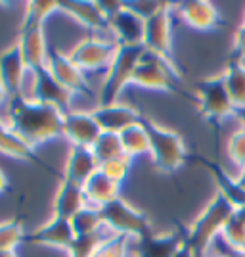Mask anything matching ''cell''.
<instances>
[{
	"mask_svg": "<svg viewBox=\"0 0 245 257\" xmlns=\"http://www.w3.org/2000/svg\"><path fill=\"white\" fill-rule=\"evenodd\" d=\"M64 111L43 102H25L12 98L6 106L4 121L33 150L44 142L64 135Z\"/></svg>",
	"mask_w": 245,
	"mask_h": 257,
	"instance_id": "6da1fadb",
	"label": "cell"
},
{
	"mask_svg": "<svg viewBox=\"0 0 245 257\" xmlns=\"http://www.w3.org/2000/svg\"><path fill=\"white\" fill-rule=\"evenodd\" d=\"M234 211V205L222 194L216 192L213 200L207 204V207L199 213V217L190 225L188 234L184 236V242L195 251V255L203 257L211 247L214 238L222 234V228L232 219Z\"/></svg>",
	"mask_w": 245,
	"mask_h": 257,
	"instance_id": "7a4b0ae2",
	"label": "cell"
},
{
	"mask_svg": "<svg viewBox=\"0 0 245 257\" xmlns=\"http://www.w3.org/2000/svg\"><path fill=\"white\" fill-rule=\"evenodd\" d=\"M144 52L142 46H119L111 65L106 69L104 81L98 90V104H115L123 94V90L130 85L134 69Z\"/></svg>",
	"mask_w": 245,
	"mask_h": 257,
	"instance_id": "3957f363",
	"label": "cell"
},
{
	"mask_svg": "<svg viewBox=\"0 0 245 257\" xmlns=\"http://www.w3.org/2000/svg\"><path fill=\"white\" fill-rule=\"evenodd\" d=\"M100 215H102V223L109 234L125 236V238H132L138 240L144 238L146 234L151 232L146 215L140 213L136 207L128 204L125 198H115L113 202L100 207Z\"/></svg>",
	"mask_w": 245,
	"mask_h": 257,
	"instance_id": "277c9868",
	"label": "cell"
},
{
	"mask_svg": "<svg viewBox=\"0 0 245 257\" xmlns=\"http://www.w3.org/2000/svg\"><path fill=\"white\" fill-rule=\"evenodd\" d=\"M149 131V158L159 171H176L186 160V146L178 133L146 121Z\"/></svg>",
	"mask_w": 245,
	"mask_h": 257,
	"instance_id": "5b68a950",
	"label": "cell"
},
{
	"mask_svg": "<svg viewBox=\"0 0 245 257\" xmlns=\"http://www.w3.org/2000/svg\"><path fill=\"white\" fill-rule=\"evenodd\" d=\"M176 79H178V73L172 60L144 50L134 69L130 85L142 86L148 90H172L176 85Z\"/></svg>",
	"mask_w": 245,
	"mask_h": 257,
	"instance_id": "8992f818",
	"label": "cell"
},
{
	"mask_svg": "<svg viewBox=\"0 0 245 257\" xmlns=\"http://www.w3.org/2000/svg\"><path fill=\"white\" fill-rule=\"evenodd\" d=\"M119 44L115 43L111 35H88L71 48L69 58L85 73H88V71L107 69L113 62Z\"/></svg>",
	"mask_w": 245,
	"mask_h": 257,
	"instance_id": "52a82bcc",
	"label": "cell"
},
{
	"mask_svg": "<svg viewBox=\"0 0 245 257\" xmlns=\"http://www.w3.org/2000/svg\"><path fill=\"white\" fill-rule=\"evenodd\" d=\"M197 106L201 113L209 119H226L235 117V106L224 86L222 75L205 79L197 86Z\"/></svg>",
	"mask_w": 245,
	"mask_h": 257,
	"instance_id": "ba28073f",
	"label": "cell"
},
{
	"mask_svg": "<svg viewBox=\"0 0 245 257\" xmlns=\"http://www.w3.org/2000/svg\"><path fill=\"white\" fill-rule=\"evenodd\" d=\"M172 8L174 4L163 2L159 10L146 20L144 29V50L159 54L169 60H172Z\"/></svg>",
	"mask_w": 245,
	"mask_h": 257,
	"instance_id": "9c48e42d",
	"label": "cell"
},
{
	"mask_svg": "<svg viewBox=\"0 0 245 257\" xmlns=\"http://www.w3.org/2000/svg\"><path fill=\"white\" fill-rule=\"evenodd\" d=\"M109 33L115 39L119 46H142L144 48V29H146V20L140 18L134 10H130L127 2L121 4L109 20Z\"/></svg>",
	"mask_w": 245,
	"mask_h": 257,
	"instance_id": "30bf717a",
	"label": "cell"
},
{
	"mask_svg": "<svg viewBox=\"0 0 245 257\" xmlns=\"http://www.w3.org/2000/svg\"><path fill=\"white\" fill-rule=\"evenodd\" d=\"M46 69L73 96L75 94L90 92V86H88V81H86V73L69 58V54H64L60 52V50H50L48 60H46Z\"/></svg>",
	"mask_w": 245,
	"mask_h": 257,
	"instance_id": "8fae6325",
	"label": "cell"
},
{
	"mask_svg": "<svg viewBox=\"0 0 245 257\" xmlns=\"http://www.w3.org/2000/svg\"><path fill=\"white\" fill-rule=\"evenodd\" d=\"M18 48L22 52L23 60L27 67L31 69H39L46 65L48 60V43H46V35H44V25L35 22H23L22 29H20V37H18Z\"/></svg>",
	"mask_w": 245,
	"mask_h": 257,
	"instance_id": "7c38bea8",
	"label": "cell"
},
{
	"mask_svg": "<svg viewBox=\"0 0 245 257\" xmlns=\"http://www.w3.org/2000/svg\"><path fill=\"white\" fill-rule=\"evenodd\" d=\"M102 131L98 127L92 111H81V109H69L64 115V137L71 146L81 148H92Z\"/></svg>",
	"mask_w": 245,
	"mask_h": 257,
	"instance_id": "4fadbf2b",
	"label": "cell"
},
{
	"mask_svg": "<svg viewBox=\"0 0 245 257\" xmlns=\"http://www.w3.org/2000/svg\"><path fill=\"white\" fill-rule=\"evenodd\" d=\"M92 115L96 119L98 127H100L102 133H113V135H119V133H123L127 127L142 121L140 113L136 111V107L123 104V102L98 104L92 109Z\"/></svg>",
	"mask_w": 245,
	"mask_h": 257,
	"instance_id": "5bb4252c",
	"label": "cell"
},
{
	"mask_svg": "<svg viewBox=\"0 0 245 257\" xmlns=\"http://www.w3.org/2000/svg\"><path fill=\"white\" fill-rule=\"evenodd\" d=\"M60 10L69 18H73L79 25L86 27L90 35H111L106 14L102 12L98 2H79V0L60 2Z\"/></svg>",
	"mask_w": 245,
	"mask_h": 257,
	"instance_id": "9a60e30c",
	"label": "cell"
},
{
	"mask_svg": "<svg viewBox=\"0 0 245 257\" xmlns=\"http://www.w3.org/2000/svg\"><path fill=\"white\" fill-rule=\"evenodd\" d=\"M35 75H37L35 100L43 102V104H48V106L58 107L64 113H67L69 106H71V100H73V94L54 79L52 73L46 69V65L35 69Z\"/></svg>",
	"mask_w": 245,
	"mask_h": 257,
	"instance_id": "2e32d148",
	"label": "cell"
},
{
	"mask_svg": "<svg viewBox=\"0 0 245 257\" xmlns=\"http://www.w3.org/2000/svg\"><path fill=\"white\" fill-rule=\"evenodd\" d=\"M184 23L197 31H213L220 25V14L211 2L192 0V2H178L174 4Z\"/></svg>",
	"mask_w": 245,
	"mask_h": 257,
	"instance_id": "e0dca14e",
	"label": "cell"
},
{
	"mask_svg": "<svg viewBox=\"0 0 245 257\" xmlns=\"http://www.w3.org/2000/svg\"><path fill=\"white\" fill-rule=\"evenodd\" d=\"M33 244H41L46 247H60V249H67L75 240V230L71 223L67 219H60V217H50L46 223L35 228L33 234L29 236Z\"/></svg>",
	"mask_w": 245,
	"mask_h": 257,
	"instance_id": "ac0fdd59",
	"label": "cell"
},
{
	"mask_svg": "<svg viewBox=\"0 0 245 257\" xmlns=\"http://www.w3.org/2000/svg\"><path fill=\"white\" fill-rule=\"evenodd\" d=\"M27 69L29 67L25 64L18 44H10L8 48H4L0 52V83L6 86V90L12 98L18 96Z\"/></svg>",
	"mask_w": 245,
	"mask_h": 257,
	"instance_id": "d6986e66",
	"label": "cell"
},
{
	"mask_svg": "<svg viewBox=\"0 0 245 257\" xmlns=\"http://www.w3.org/2000/svg\"><path fill=\"white\" fill-rule=\"evenodd\" d=\"M98 169H100V163L94 158L90 148L69 146V154L65 158L64 165V181L75 182V184L83 186Z\"/></svg>",
	"mask_w": 245,
	"mask_h": 257,
	"instance_id": "ffe728a7",
	"label": "cell"
},
{
	"mask_svg": "<svg viewBox=\"0 0 245 257\" xmlns=\"http://www.w3.org/2000/svg\"><path fill=\"white\" fill-rule=\"evenodd\" d=\"M86 205L88 204H86L85 190L81 184L69 181L60 182L58 190L54 194V217L71 221V217L79 213Z\"/></svg>",
	"mask_w": 245,
	"mask_h": 257,
	"instance_id": "44dd1931",
	"label": "cell"
},
{
	"mask_svg": "<svg viewBox=\"0 0 245 257\" xmlns=\"http://www.w3.org/2000/svg\"><path fill=\"white\" fill-rule=\"evenodd\" d=\"M83 190H85L86 204L100 209V207H104V205L109 204V202H113L115 198H119L121 184L115 181H111L102 169H98V171L83 184Z\"/></svg>",
	"mask_w": 245,
	"mask_h": 257,
	"instance_id": "7402d4cb",
	"label": "cell"
},
{
	"mask_svg": "<svg viewBox=\"0 0 245 257\" xmlns=\"http://www.w3.org/2000/svg\"><path fill=\"white\" fill-rule=\"evenodd\" d=\"M182 236L176 234H155L149 232L144 238L136 240L134 246V257H172L174 251L182 244Z\"/></svg>",
	"mask_w": 245,
	"mask_h": 257,
	"instance_id": "603a6c76",
	"label": "cell"
},
{
	"mask_svg": "<svg viewBox=\"0 0 245 257\" xmlns=\"http://www.w3.org/2000/svg\"><path fill=\"white\" fill-rule=\"evenodd\" d=\"M123 154L134 160L142 154H149V131L146 121H138L134 125L127 127L123 133H119Z\"/></svg>",
	"mask_w": 245,
	"mask_h": 257,
	"instance_id": "cb8c5ba5",
	"label": "cell"
},
{
	"mask_svg": "<svg viewBox=\"0 0 245 257\" xmlns=\"http://www.w3.org/2000/svg\"><path fill=\"white\" fill-rule=\"evenodd\" d=\"M0 154L14 158V160H25V161H39L35 156V150L27 146L18 135L8 127L4 117H0Z\"/></svg>",
	"mask_w": 245,
	"mask_h": 257,
	"instance_id": "d4e9b609",
	"label": "cell"
},
{
	"mask_svg": "<svg viewBox=\"0 0 245 257\" xmlns=\"http://www.w3.org/2000/svg\"><path fill=\"white\" fill-rule=\"evenodd\" d=\"M224 86L228 90V94L234 102L235 109H243L245 107V64L234 62L230 64L222 73Z\"/></svg>",
	"mask_w": 245,
	"mask_h": 257,
	"instance_id": "484cf974",
	"label": "cell"
},
{
	"mask_svg": "<svg viewBox=\"0 0 245 257\" xmlns=\"http://www.w3.org/2000/svg\"><path fill=\"white\" fill-rule=\"evenodd\" d=\"M71 226L75 230V236H86V234H96L104 230V223H102V215L100 209L86 205L77 215L71 217Z\"/></svg>",
	"mask_w": 245,
	"mask_h": 257,
	"instance_id": "4316f807",
	"label": "cell"
},
{
	"mask_svg": "<svg viewBox=\"0 0 245 257\" xmlns=\"http://www.w3.org/2000/svg\"><path fill=\"white\" fill-rule=\"evenodd\" d=\"M90 150H92V154H94V158L98 160L100 165H104L107 161L117 160L121 156H125V154H123V148H121L119 135H113V133H102Z\"/></svg>",
	"mask_w": 245,
	"mask_h": 257,
	"instance_id": "83f0119b",
	"label": "cell"
},
{
	"mask_svg": "<svg viewBox=\"0 0 245 257\" xmlns=\"http://www.w3.org/2000/svg\"><path fill=\"white\" fill-rule=\"evenodd\" d=\"M107 236H109V232H107L106 228L102 232H96V234L75 236L71 246L67 247L65 251H67L69 257H94Z\"/></svg>",
	"mask_w": 245,
	"mask_h": 257,
	"instance_id": "f1b7e54d",
	"label": "cell"
},
{
	"mask_svg": "<svg viewBox=\"0 0 245 257\" xmlns=\"http://www.w3.org/2000/svg\"><path fill=\"white\" fill-rule=\"evenodd\" d=\"M220 238H222V242L226 244V247L230 249V253L245 251V223L235 215V211L232 215V219L222 228Z\"/></svg>",
	"mask_w": 245,
	"mask_h": 257,
	"instance_id": "f546056e",
	"label": "cell"
},
{
	"mask_svg": "<svg viewBox=\"0 0 245 257\" xmlns=\"http://www.w3.org/2000/svg\"><path fill=\"white\" fill-rule=\"evenodd\" d=\"M25 240V230L18 221L0 223V251H16Z\"/></svg>",
	"mask_w": 245,
	"mask_h": 257,
	"instance_id": "4dcf8cb0",
	"label": "cell"
},
{
	"mask_svg": "<svg viewBox=\"0 0 245 257\" xmlns=\"http://www.w3.org/2000/svg\"><path fill=\"white\" fill-rule=\"evenodd\" d=\"M60 10V2H44V0H33L25 4V18L23 22L43 23L52 16L54 12Z\"/></svg>",
	"mask_w": 245,
	"mask_h": 257,
	"instance_id": "1f68e13d",
	"label": "cell"
},
{
	"mask_svg": "<svg viewBox=\"0 0 245 257\" xmlns=\"http://www.w3.org/2000/svg\"><path fill=\"white\" fill-rule=\"evenodd\" d=\"M94 257H130V240L125 236L109 234Z\"/></svg>",
	"mask_w": 245,
	"mask_h": 257,
	"instance_id": "d6a6232c",
	"label": "cell"
},
{
	"mask_svg": "<svg viewBox=\"0 0 245 257\" xmlns=\"http://www.w3.org/2000/svg\"><path fill=\"white\" fill-rule=\"evenodd\" d=\"M226 152H228L230 161L234 163L237 169L245 163V128L243 127H239L237 131H234V133L228 137Z\"/></svg>",
	"mask_w": 245,
	"mask_h": 257,
	"instance_id": "836d02e7",
	"label": "cell"
},
{
	"mask_svg": "<svg viewBox=\"0 0 245 257\" xmlns=\"http://www.w3.org/2000/svg\"><path fill=\"white\" fill-rule=\"evenodd\" d=\"M130 163H132L130 158L121 156L117 160H111V161H107V163H104V165H100V169L106 173L111 181L123 184V182L127 181L128 173H130Z\"/></svg>",
	"mask_w": 245,
	"mask_h": 257,
	"instance_id": "e575fe53",
	"label": "cell"
},
{
	"mask_svg": "<svg viewBox=\"0 0 245 257\" xmlns=\"http://www.w3.org/2000/svg\"><path fill=\"white\" fill-rule=\"evenodd\" d=\"M127 6L130 10L136 12L140 18L148 20V18H151L163 6V2H127Z\"/></svg>",
	"mask_w": 245,
	"mask_h": 257,
	"instance_id": "d590c367",
	"label": "cell"
},
{
	"mask_svg": "<svg viewBox=\"0 0 245 257\" xmlns=\"http://www.w3.org/2000/svg\"><path fill=\"white\" fill-rule=\"evenodd\" d=\"M234 52L237 54L239 62L243 64V60H245V25L243 23H241L239 29L234 33Z\"/></svg>",
	"mask_w": 245,
	"mask_h": 257,
	"instance_id": "8d00e7d4",
	"label": "cell"
},
{
	"mask_svg": "<svg viewBox=\"0 0 245 257\" xmlns=\"http://www.w3.org/2000/svg\"><path fill=\"white\" fill-rule=\"evenodd\" d=\"M172 257H197V255H195V251H193L192 247H190L186 242H184V240H182V244L178 246V249L174 251V255H172Z\"/></svg>",
	"mask_w": 245,
	"mask_h": 257,
	"instance_id": "74e56055",
	"label": "cell"
},
{
	"mask_svg": "<svg viewBox=\"0 0 245 257\" xmlns=\"http://www.w3.org/2000/svg\"><path fill=\"white\" fill-rule=\"evenodd\" d=\"M12 100V96L8 94V90H6V86L0 83V109L2 107H6L8 106V102Z\"/></svg>",
	"mask_w": 245,
	"mask_h": 257,
	"instance_id": "f35d334b",
	"label": "cell"
},
{
	"mask_svg": "<svg viewBox=\"0 0 245 257\" xmlns=\"http://www.w3.org/2000/svg\"><path fill=\"white\" fill-rule=\"evenodd\" d=\"M235 181H237V184L241 186L245 190V163L237 169V175H235Z\"/></svg>",
	"mask_w": 245,
	"mask_h": 257,
	"instance_id": "ab89813d",
	"label": "cell"
},
{
	"mask_svg": "<svg viewBox=\"0 0 245 257\" xmlns=\"http://www.w3.org/2000/svg\"><path fill=\"white\" fill-rule=\"evenodd\" d=\"M8 190V175L0 169V194H4Z\"/></svg>",
	"mask_w": 245,
	"mask_h": 257,
	"instance_id": "60d3db41",
	"label": "cell"
},
{
	"mask_svg": "<svg viewBox=\"0 0 245 257\" xmlns=\"http://www.w3.org/2000/svg\"><path fill=\"white\" fill-rule=\"evenodd\" d=\"M235 215H237V217L245 223V204L239 205V207H235Z\"/></svg>",
	"mask_w": 245,
	"mask_h": 257,
	"instance_id": "b9f144b4",
	"label": "cell"
},
{
	"mask_svg": "<svg viewBox=\"0 0 245 257\" xmlns=\"http://www.w3.org/2000/svg\"><path fill=\"white\" fill-rule=\"evenodd\" d=\"M235 117L241 121V127L245 128V107L243 109H237V111H235Z\"/></svg>",
	"mask_w": 245,
	"mask_h": 257,
	"instance_id": "7bdbcfd3",
	"label": "cell"
},
{
	"mask_svg": "<svg viewBox=\"0 0 245 257\" xmlns=\"http://www.w3.org/2000/svg\"><path fill=\"white\" fill-rule=\"evenodd\" d=\"M0 257H18L16 251H0Z\"/></svg>",
	"mask_w": 245,
	"mask_h": 257,
	"instance_id": "ee69618b",
	"label": "cell"
},
{
	"mask_svg": "<svg viewBox=\"0 0 245 257\" xmlns=\"http://www.w3.org/2000/svg\"><path fill=\"white\" fill-rule=\"evenodd\" d=\"M232 257H245V251H235V253H230Z\"/></svg>",
	"mask_w": 245,
	"mask_h": 257,
	"instance_id": "f6af8a7d",
	"label": "cell"
},
{
	"mask_svg": "<svg viewBox=\"0 0 245 257\" xmlns=\"http://www.w3.org/2000/svg\"><path fill=\"white\" fill-rule=\"evenodd\" d=\"M211 257H232L230 253H216V255H211Z\"/></svg>",
	"mask_w": 245,
	"mask_h": 257,
	"instance_id": "bcb514c9",
	"label": "cell"
},
{
	"mask_svg": "<svg viewBox=\"0 0 245 257\" xmlns=\"http://www.w3.org/2000/svg\"><path fill=\"white\" fill-rule=\"evenodd\" d=\"M243 25H245V14H243Z\"/></svg>",
	"mask_w": 245,
	"mask_h": 257,
	"instance_id": "7dc6e473",
	"label": "cell"
},
{
	"mask_svg": "<svg viewBox=\"0 0 245 257\" xmlns=\"http://www.w3.org/2000/svg\"><path fill=\"white\" fill-rule=\"evenodd\" d=\"M130 257H134V255H130Z\"/></svg>",
	"mask_w": 245,
	"mask_h": 257,
	"instance_id": "c3c4849f",
	"label": "cell"
}]
</instances>
